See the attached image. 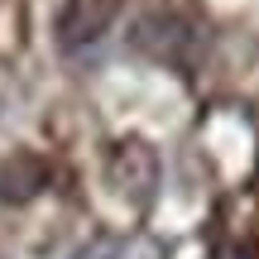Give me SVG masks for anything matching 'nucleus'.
<instances>
[{
  "instance_id": "nucleus-2",
  "label": "nucleus",
  "mask_w": 259,
  "mask_h": 259,
  "mask_svg": "<svg viewBox=\"0 0 259 259\" xmlns=\"http://www.w3.org/2000/svg\"><path fill=\"white\" fill-rule=\"evenodd\" d=\"M115 10H120V0H67L63 24H58L63 44H67V48H87V44H96V38L111 29Z\"/></svg>"
},
{
  "instance_id": "nucleus-1",
  "label": "nucleus",
  "mask_w": 259,
  "mask_h": 259,
  "mask_svg": "<svg viewBox=\"0 0 259 259\" xmlns=\"http://www.w3.org/2000/svg\"><path fill=\"white\" fill-rule=\"evenodd\" d=\"M130 44H135L139 53L158 58V63H187V58L197 53L192 24L178 19V15H144L135 24V34H130Z\"/></svg>"
},
{
  "instance_id": "nucleus-3",
  "label": "nucleus",
  "mask_w": 259,
  "mask_h": 259,
  "mask_svg": "<svg viewBox=\"0 0 259 259\" xmlns=\"http://www.w3.org/2000/svg\"><path fill=\"white\" fill-rule=\"evenodd\" d=\"M111 178L120 183L125 197L144 202V197L154 192V183H158V158L149 154L144 144H120V149L111 154Z\"/></svg>"
},
{
  "instance_id": "nucleus-4",
  "label": "nucleus",
  "mask_w": 259,
  "mask_h": 259,
  "mask_svg": "<svg viewBox=\"0 0 259 259\" xmlns=\"http://www.w3.org/2000/svg\"><path fill=\"white\" fill-rule=\"evenodd\" d=\"M48 183V163L38 154H15L5 158V168H0V202L19 206V202H34L38 192H44Z\"/></svg>"
},
{
  "instance_id": "nucleus-5",
  "label": "nucleus",
  "mask_w": 259,
  "mask_h": 259,
  "mask_svg": "<svg viewBox=\"0 0 259 259\" xmlns=\"http://www.w3.org/2000/svg\"><path fill=\"white\" fill-rule=\"evenodd\" d=\"M120 254H125V240H115V235H96V240H87L72 259H120Z\"/></svg>"
}]
</instances>
